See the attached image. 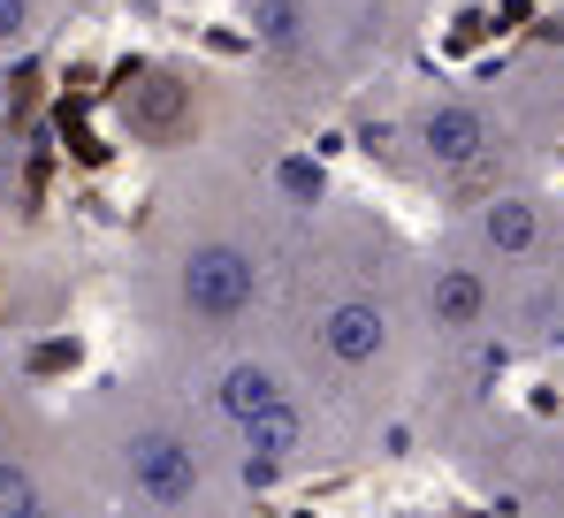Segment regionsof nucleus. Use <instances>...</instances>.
Returning a JSON list of instances; mask_svg holds the SVG:
<instances>
[{"label":"nucleus","mask_w":564,"mask_h":518,"mask_svg":"<svg viewBox=\"0 0 564 518\" xmlns=\"http://www.w3.org/2000/svg\"><path fill=\"white\" fill-rule=\"evenodd\" d=\"M93 465L115 496V518H237V465L184 412L161 404H107Z\"/></svg>","instance_id":"f257e3e1"},{"label":"nucleus","mask_w":564,"mask_h":518,"mask_svg":"<svg viewBox=\"0 0 564 518\" xmlns=\"http://www.w3.org/2000/svg\"><path fill=\"white\" fill-rule=\"evenodd\" d=\"M260 290H268V259L252 237L237 229H198L169 252V298H176V321L206 344H229L252 313H260Z\"/></svg>","instance_id":"f03ea898"},{"label":"nucleus","mask_w":564,"mask_h":518,"mask_svg":"<svg viewBox=\"0 0 564 518\" xmlns=\"http://www.w3.org/2000/svg\"><path fill=\"white\" fill-rule=\"evenodd\" d=\"M290 404H305L297 397V374L282 366L275 350H214L198 374H191V412L206 420L214 434H252V428H268L275 412H290Z\"/></svg>","instance_id":"7ed1b4c3"},{"label":"nucleus","mask_w":564,"mask_h":518,"mask_svg":"<svg viewBox=\"0 0 564 518\" xmlns=\"http://www.w3.org/2000/svg\"><path fill=\"white\" fill-rule=\"evenodd\" d=\"M305 350H313V366H321L328 381H351V389L375 381L381 366L397 358V313H389V298L344 282L336 298H321V313H313V328H305Z\"/></svg>","instance_id":"20e7f679"},{"label":"nucleus","mask_w":564,"mask_h":518,"mask_svg":"<svg viewBox=\"0 0 564 518\" xmlns=\"http://www.w3.org/2000/svg\"><path fill=\"white\" fill-rule=\"evenodd\" d=\"M404 153H412V169L435 175V183L473 175L488 153H496V115H488L480 99H466V91H435V99L412 107V122H404Z\"/></svg>","instance_id":"39448f33"},{"label":"nucleus","mask_w":564,"mask_h":518,"mask_svg":"<svg viewBox=\"0 0 564 518\" xmlns=\"http://www.w3.org/2000/svg\"><path fill=\"white\" fill-rule=\"evenodd\" d=\"M473 259L488 267H519V274H550L557 267V198L542 191H488L473 206Z\"/></svg>","instance_id":"423d86ee"},{"label":"nucleus","mask_w":564,"mask_h":518,"mask_svg":"<svg viewBox=\"0 0 564 518\" xmlns=\"http://www.w3.org/2000/svg\"><path fill=\"white\" fill-rule=\"evenodd\" d=\"M503 313V282L496 267L473 252H435L420 267V321L443 336V344H480Z\"/></svg>","instance_id":"0eeeda50"},{"label":"nucleus","mask_w":564,"mask_h":518,"mask_svg":"<svg viewBox=\"0 0 564 518\" xmlns=\"http://www.w3.org/2000/svg\"><path fill=\"white\" fill-rule=\"evenodd\" d=\"M0 518H85V504L62 481V465L8 412H0Z\"/></svg>","instance_id":"6e6552de"},{"label":"nucleus","mask_w":564,"mask_h":518,"mask_svg":"<svg viewBox=\"0 0 564 518\" xmlns=\"http://www.w3.org/2000/svg\"><path fill=\"white\" fill-rule=\"evenodd\" d=\"M496 321H511L503 336H511V344H527V350L557 344V336H564V274H527V290H519Z\"/></svg>","instance_id":"1a4fd4ad"},{"label":"nucleus","mask_w":564,"mask_h":518,"mask_svg":"<svg viewBox=\"0 0 564 518\" xmlns=\"http://www.w3.org/2000/svg\"><path fill=\"white\" fill-rule=\"evenodd\" d=\"M527 504L534 518H564V434H542L534 450H527Z\"/></svg>","instance_id":"9d476101"},{"label":"nucleus","mask_w":564,"mask_h":518,"mask_svg":"<svg viewBox=\"0 0 564 518\" xmlns=\"http://www.w3.org/2000/svg\"><path fill=\"white\" fill-rule=\"evenodd\" d=\"M39 39V0H0V54H23Z\"/></svg>","instance_id":"9b49d317"},{"label":"nucleus","mask_w":564,"mask_h":518,"mask_svg":"<svg viewBox=\"0 0 564 518\" xmlns=\"http://www.w3.org/2000/svg\"><path fill=\"white\" fill-rule=\"evenodd\" d=\"M550 274H564V206H557V267Z\"/></svg>","instance_id":"f8f14e48"}]
</instances>
